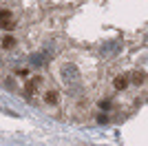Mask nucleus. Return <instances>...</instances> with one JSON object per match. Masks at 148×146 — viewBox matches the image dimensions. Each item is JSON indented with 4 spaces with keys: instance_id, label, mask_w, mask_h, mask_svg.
Instances as JSON below:
<instances>
[{
    "instance_id": "nucleus-1",
    "label": "nucleus",
    "mask_w": 148,
    "mask_h": 146,
    "mask_svg": "<svg viewBox=\"0 0 148 146\" xmlns=\"http://www.w3.org/2000/svg\"><path fill=\"white\" fill-rule=\"evenodd\" d=\"M42 97H44V102H47V104H58V97H60V95H58L56 89H47V91L42 93Z\"/></svg>"
},
{
    "instance_id": "nucleus-2",
    "label": "nucleus",
    "mask_w": 148,
    "mask_h": 146,
    "mask_svg": "<svg viewBox=\"0 0 148 146\" xmlns=\"http://www.w3.org/2000/svg\"><path fill=\"white\" fill-rule=\"evenodd\" d=\"M2 29H13V24H11V11H9V9L2 11Z\"/></svg>"
},
{
    "instance_id": "nucleus-3",
    "label": "nucleus",
    "mask_w": 148,
    "mask_h": 146,
    "mask_svg": "<svg viewBox=\"0 0 148 146\" xmlns=\"http://www.w3.org/2000/svg\"><path fill=\"white\" fill-rule=\"evenodd\" d=\"M113 84H115V89L124 91V89L128 86V82H126V78H124V75H119V78H115V82H113Z\"/></svg>"
},
{
    "instance_id": "nucleus-4",
    "label": "nucleus",
    "mask_w": 148,
    "mask_h": 146,
    "mask_svg": "<svg viewBox=\"0 0 148 146\" xmlns=\"http://www.w3.org/2000/svg\"><path fill=\"white\" fill-rule=\"evenodd\" d=\"M2 47H5V49H11V47H16V38H11V36H5V38H2Z\"/></svg>"
}]
</instances>
